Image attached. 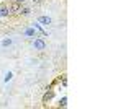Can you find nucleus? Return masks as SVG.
Here are the masks:
<instances>
[{
  "instance_id": "f257e3e1",
  "label": "nucleus",
  "mask_w": 123,
  "mask_h": 109,
  "mask_svg": "<svg viewBox=\"0 0 123 109\" xmlns=\"http://www.w3.org/2000/svg\"><path fill=\"white\" fill-rule=\"evenodd\" d=\"M33 47H35L36 51H44V49H46V42H44V39H41V37L33 39Z\"/></svg>"
},
{
  "instance_id": "f03ea898",
  "label": "nucleus",
  "mask_w": 123,
  "mask_h": 109,
  "mask_svg": "<svg viewBox=\"0 0 123 109\" xmlns=\"http://www.w3.org/2000/svg\"><path fill=\"white\" fill-rule=\"evenodd\" d=\"M20 10H21V3H18V2H13V3L10 5V11H12L13 15H20Z\"/></svg>"
},
{
  "instance_id": "7ed1b4c3",
  "label": "nucleus",
  "mask_w": 123,
  "mask_h": 109,
  "mask_svg": "<svg viewBox=\"0 0 123 109\" xmlns=\"http://www.w3.org/2000/svg\"><path fill=\"white\" fill-rule=\"evenodd\" d=\"M23 36H28V37H36V29L31 26V28H26L23 29Z\"/></svg>"
},
{
  "instance_id": "20e7f679",
  "label": "nucleus",
  "mask_w": 123,
  "mask_h": 109,
  "mask_svg": "<svg viewBox=\"0 0 123 109\" xmlns=\"http://www.w3.org/2000/svg\"><path fill=\"white\" fill-rule=\"evenodd\" d=\"M12 15V11H10V7H0V16L2 18H7Z\"/></svg>"
},
{
  "instance_id": "39448f33",
  "label": "nucleus",
  "mask_w": 123,
  "mask_h": 109,
  "mask_svg": "<svg viewBox=\"0 0 123 109\" xmlns=\"http://www.w3.org/2000/svg\"><path fill=\"white\" fill-rule=\"evenodd\" d=\"M38 23H41V25H51V23H53V20H51V16H46V15H44V16H39L38 18Z\"/></svg>"
},
{
  "instance_id": "423d86ee",
  "label": "nucleus",
  "mask_w": 123,
  "mask_h": 109,
  "mask_svg": "<svg viewBox=\"0 0 123 109\" xmlns=\"http://www.w3.org/2000/svg\"><path fill=\"white\" fill-rule=\"evenodd\" d=\"M53 96H54L53 90H48L46 93H44V96H43V103H48V101H51V99H53Z\"/></svg>"
},
{
  "instance_id": "0eeeda50",
  "label": "nucleus",
  "mask_w": 123,
  "mask_h": 109,
  "mask_svg": "<svg viewBox=\"0 0 123 109\" xmlns=\"http://www.w3.org/2000/svg\"><path fill=\"white\" fill-rule=\"evenodd\" d=\"M12 42H13V41H12L10 37H5V39H2L0 46H2V47H10V46H12Z\"/></svg>"
},
{
  "instance_id": "6e6552de",
  "label": "nucleus",
  "mask_w": 123,
  "mask_h": 109,
  "mask_svg": "<svg viewBox=\"0 0 123 109\" xmlns=\"http://www.w3.org/2000/svg\"><path fill=\"white\" fill-rule=\"evenodd\" d=\"M30 13H31V8H28V7H21V10H20V15L26 16V15H30Z\"/></svg>"
},
{
  "instance_id": "1a4fd4ad",
  "label": "nucleus",
  "mask_w": 123,
  "mask_h": 109,
  "mask_svg": "<svg viewBox=\"0 0 123 109\" xmlns=\"http://www.w3.org/2000/svg\"><path fill=\"white\" fill-rule=\"evenodd\" d=\"M59 106H61V108H66V106H67V98H66V96H62V98H61Z\"/></svg>"
},
{
  "instance_id": "9d476101",
  "label": "nucleus",
  "mask_w": 123,
  "mask_h": 109,
  "mask_svg": "<svg viewBox=\"0 0 123 109\" xmlns=\"http://www.w3.org/2000/svg\"><path fill=\"white\" fill-rule=\"evenodd\" d=\"M12 78H13V73H12V72H7V73H5V78H3V80H5V82H10Z\"/></svg>"
},
{
  "instance_id": "9b49d317",
  "label": "nucleus",
  "mask_w": 123,
  "mask_h": 109,
  "mask_svg": "<svg viewBox=\"0 0 123 109\" xmlns=\"http://www.w3.org/2000/svg\"><path fill=\"white\" fill-rule=\"evenodd\" d=\"M33 3H35V5H41V3H43V0H33Z\"/></svg>"
},
{
  "instance_id": "f8f14e48",
  "label": "nucleus",
  "mask_w": 123,
  "mask_h": 109,
  "mask_svg": "<svg viewBox=\"0 0 123 109\" xmlns=\"http://www.w3.org/2000/svg\"><path fill=\"white\" fill-rule=\"evenodd\" d=\"M15 2H18V3H25L26 0H15Z\"/></svg>"
},
{
  "instance_id": "ddd939ff",
  "label": "nucleus",
  "mask_w": 123,
  "mask_h": 109,
  "mask_svg": "<svg viewBox=\"0 0 123 109\" xmlns=\"http://www.w3.org/2000/svg\"><path fill=\"white\" fill-rule=\"evenodd\" d=\"M0 2H2V0H0Z\"/></svg>"
}]
</instances>
